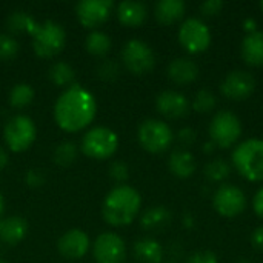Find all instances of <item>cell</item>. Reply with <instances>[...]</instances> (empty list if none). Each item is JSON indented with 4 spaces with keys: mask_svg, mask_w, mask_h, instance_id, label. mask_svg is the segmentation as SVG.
I'll return each instance as SVG.
<instances>
[{
    "mask_svg": "<svg viewBox=\"0 0 263 263\" xmlns=\"http://www.w3.org/2000/svg\"><path fill=\"white\" fill-rule=\"evenodd\" d=\"M8 163V154L5 153L3 148H0V170H3Z\"/></svg>",
    "mask_w": 263,
    "mask_h": 263,
    "instance_id": "42",
    "label": "cell"
},
{
    "mask_svg": "<svg viewBox=\"0 0 263 263\" xmlns=\"http://www.w3.org/2000/svg\"><path fill=\"white\" fill-rule=\"evenodd\" d=\"M122 60L128 71L136 76H143L153 71L156 65V55L153 48L139 39L128 40L122 49Z\"/></svg>",
    "mask_w": 263,
    "mask_h": 263,
    "instance_id": "9",
    "label": "cell"
},
{
    "mask_svg": "<svg viewBox=\"0 0 263 263\" xmlns=\"http://www.w3.org/2000/svg\"><path fill=\"white\" fill-rule=\"evenodd\" d=\"M253 210L260 219H263V186L256 193L253 199Z\"/></svg>",
    "mask_w": 263,
    "mask_h": 263,
    "instance_id": "40",
    "label": "cell"
},
{
    "mask_svg": "<svg viewBox=\"0 0 263 263\" xmlns=\"http://www.w3.org/2000/svg\"><path fill=\"white\" fill-rule=\"evenodd\" d=\"M236 171L248 182H263V140L247 139L231 154Z\"/></svg>",
    "mask_w": 263,
    "mask_h": 263,
    "instance_id": "3",
    "label": "cell"
},
{
    "mask_svg": "<svg viewBox=\"0 0 263 263\" xmlns=\"http://www.w3.org/2000/svg\"><path fill=\"white\" fill-rule=\"evenodd\" d=\"M45 182V176L40 170H29L26 174V183L29 186H42Z\"/></svg>",
    "mask_w": 263,
    "mask_h": 263,
    "instance_id": "38",
    "label": "cell"
},
{
    "mask_svg": "<svg viewBox=\"0 0 263 263\" xmlns=\"http://www.w3.org/2000/svg\"><path fill=\"white\" fill-rule=\"evenodd\" d=\"M34 96H35V91L31 85L17 83L11 88L8 100H9V105L14 108H25L34 100Z\"/></svg>",
    "mask_w": 263,
    "mask_h": 263,
    "instance_id": "27",
    "label": "cell"
},
{
    "mask_svg": "<svg viewBox=\"0 0 263 263\" xmlns=\"http://www.w3.org/2000/svg\"><path fill=\"white\" fill-rule=\"evenodd\" d=\"M190 100L186 99L185 94L173 89L162 91L156 97V108L157 111L168 117V119H182L188 114L190 111Z\"/></svg>",
    "mask_w": 263,
    "mask_h": 263,
    "instance_id": "15",
    "label": "cell"
},
{
    "mask_svg": "<svg viewBox=\"0 0 263 263\" xmlns=\"http://www.w3.org/2000/svg\"><path fill=\"white\" fill-rule=\"evenodd\" d=\"M166 74L176 85H190L199 77V66L188 57H176L170 62Z\"/></svg>",
    "mask_w": 263,
    "mask_h": 263,
    "instance_id": "17",
    "label": "cell"
},
{
    "mask_svg": "<svg viewBox=\"0 0 263 263\" xmlns=\"http://www.w3.org/2000/svg\"><path fill=\"white\" fill-rule=\"evenodd\" d=\"M213 208L222 217H237L247 208V196L239 186L223 183L216 190L213 196Z\"/></svg>",
    "mask_w": 263,
    "mask_h": 263,
    "instance_id": "11",
    "label": "cell"
},
{
    "mask_svg": "<svg viewBox=\"0 0 263 263\" xmlns=\"http://www.w3.org/2000/svg\"><path fill=\"white\" fill-rule=\"evenodd\" d=\"M97 102L94 96L80 85L68 86L54 105L55 123L68 133L86 128L96 117Z\"/></svg>",
    "mask_w": 263,
    "mask_h": 263,
    "instance_id": "1",
    "label": "cell"
},
{
    "mask_svg": "<svg viewBox=\"0 0 263 263\" xmlns=\"http://www.w3.org/2000/svg\"><path fill=\"white\" fill-rule=\"evenodd\" d=\"M111 45H112L111 37H109L106 32L99 31V29H97V31H92V32L86 37V42H85L86 51H88L89 54H92V55H97V57L108 54L109 49H111Z\"/></svg>",
    "mask_w": 263,
    "mask_h": 263,
    "instance_id": "25",
    "label": "cell"
},
{
    "mask_svg": "<svg viewBox=\"0 0 263 263\" xmlns=\"http://www.w3.org/2000/svg\"><path fill=\"white\" fill-rule=\"evenodd\" d=\"M119 148L117 134L105 126H96L89 129L82 139V151L91 159L105 160L114 156Z\"/></svg>",
    "mask_w": 263,
    "mask_h": 263,
    "instance_id": "7",
    "label": "cell"
},
{
    "mask_svg": "<svg viewBox=\"0 0 263 263\" xmlns=\"http://www.w3.org/2000/svg\"><path fill=\"white\" fill-rule=\"evenodd\" d=\"M0 263H6V262H3V260H0Z\"/></svg>",
    "mask_w": 263,
    "mask_h": 263,
    "instance_id": "47",
    "label": "cell"
},
{
    "mask_svg": "<svg viewBox=\"0 0 263 263\" xmlns=\"http://www.w3.org/2000/svg\"><path fill=\"white\" fill-rule=\"evenodd\" d=\"M18 52V42L11 34H0V59L11 60Z\"/></svg>",
    "mask_w": 263,
    "mask_h": 263,
    "instance_id": "32",
    "label": "cell"
},
{
    "mask_svg": "<svg viewBox=\"0 0 263 263\" xmlns=\"http://www.w3.org/2000/svg\"><path fill=\"white\" fill-rule=\"evenodd\" d=\"M168 168L173 173V176H176L179 179H188L196 173V159L185 148L176 149L170 156Z\"/></svg>",
    "mask_w": 263,
    "mask_h": 263,
    "instance_id": "21",
    "label": "cell"
},
{
    "mask_svg": "<svg viewBox=\"0 0 263 263\" xmlns=\"http://www.w3.org/2000/svg\"><path fill=\"white\" fill-rule=\"evenodd\" d=\"M112 6V0H80L76 5V14L83 26L97 28L108 20Z\"/></svg>",
    "mask_w": 263,
    "mask_h": 263,
    "instance_id": "14",
    "label": "cell"
},
{
    "mask_svg": "<svg viewBox=\"0 0 263 263\" xmlns=\"http://www.w3.org/2000/svg\"><path fill=\"white\" fill-rule=\"evenodd\" d=\"M117 17L122 25L125 26H140L148 17V6L143 2L136 0H125L120 2L117 6Z\"/></svg>",
    "mask_w": 263,
    "mask_h": 263,
    "instance_id": "18",
    "label": "cell"
},
{
    "mask_svg": "<svg viewBox=\"0 0 263 263\" xmlns=\"http://www.w3.org/2000/svg\"><path fill=\"white\" fill-rule=\"evenodd\" d=\"M170 263H176V262H170Z\"/></svg>",
    "mask_w": 263,
    "mask_h": 263,
    "instance_id": "48",
    "label": "cell"
},
{
    "mask_svg": "<svg viewBox=\"0 0 263 263\" xmlns=\"http://www.w3.org/2000/svg\"><path fill=\"white\" fill-rule=\"evenodd\" d=\"M251 243L256 250L263 251V225H260L259 228H256L251 234Z\"/></svg>",
    "mask_w": 263,
    "mask_h": 263,
    "instance_id": "39",
    "label": "cell"
},
{
    "mask_svg": "<svg viewBox=\"0 0 263 263\" xmlns=\"http://www.w3.org/2000/svg\"><path fill=\"white\" fill-rule=\"evenodd\" d=\"M179 42L190 54L205 52L211 45V31L206 23L197 17L186 18L179 28Z\"/></svg>",
    "mask_w": 263,
    "mask_h": 263,
    "instance_id": "10",
    "label": "cell"
},
{
    "mask_svg": "<svg viewBox=\"0 0 263 263\" xmlns=\"http://www.w3.org/2000/svg\"><path fill=\"white\" fill-rule=\"evenodd\" d=\"M223 6L225 5L222 0H206L200 5V12L206 17H214L222 12Z\"/></svg>",
    "mask_w": 263,
    "mask_h": 263,
    "instance_id": "36",
    "label": "cell"
},
{
    "mask_svg": "<svg viewBox=\"0 0 263 263\" xmlns=\"http://www.w3.org/2000/svg\"><path fill=\"white\" fill-rule=\"evenodd\" d=\"M240 54L247 65L254 68L263 66V31H256L243 37Z\"/></svg>",
    "mask_w": 263,
    "mask_h": 263,
    "instance_id": "19",
    "label": "cell"
},
{
    "mask_svg": "<svg viewBox=\"0 0 263 263\" xmlns=\"http://www.w3.org/2000/svg\"><path fill=\"white\" fill-rule=\"evenodd\" d=\"M32 35L34 52L42 59H49L57 55L66 42V32L63 26L54 20H45L42 23L35 22L29 31Z\"/></svg>",
    "mask_w": 263,
    "mask_h": 263,
    "instance_id": "4",
    "label": "cell"
},
{
    "mask_svg": "<svg viewBox=\"0 0 263 263\" xmlns=\"http://www.w3.org/2000/svg\"><path fill=\"white\" fill-rule=\"evenodd\" d=\"M35 23V20L25 11H14L9 14L8 20H6V25H8V29L9 31H14V32H29L32 25Z\"/></svg>",
    "mask_w": 263,
    "mask_h": 263,
    "instance_id": "29",
    "label": "cell"
},
{
    "mask_svg": "<svg viewBox=\"0 0 263 263\" xmlns=\"http://www.w3.org/2000/svg\"><path fill=\"white\" fill-rule=\"evenodd\" d=\"M48 77L57 86H68V85L71 86V83L76 79V71L66 62H55L48 69Z\"/></svg>",
    "mask_w": 263,
    "mask_h": 263,
    "instance_id": "26",
    "label": "cell"
},
{
    "mask_svg": "<svg viewBox=\"0 0 263 263\" xmlns=\"http://www.w3.org/2000/svg\"><path fill=\"white\" fill-rule=\"evenodd\" d=\"M256 89V79L251 72L243 69H234L225 76L220 83V91L231 100H245L253 96Z\"/></svg>",
    "mask_w": 263,
    "mask_h": 263,
    "instance_id": "13",
    "label": "cell"
},
{
    "mask_svg": "<svg viewBox=\"0 0 263 263\" xmlns=\"http://www.w3.org/2000/svg\"><path fill=\"white\" fill-rule=\"evenodd\" d=\"M142 206V197L137 190L129 185L112 188L102 205V214L106 223L112 227H126L134 222Z\"/></svg>",
    "mask_w": 263,
    "mask_h": 263,
    "instance_id": "2",
    "label": "cell"
},
{
    "mask_svg": "<svg viewBox=\"0 0 263 263\" xmlns=\"http://www.w3.org/2000/svg\"><path fill=\"white\" fill-rule=\"evenodd\" d=\"M57 250L65 259L79 260L89 250V237L82 230H69L59 239Z\"/></svg>",
    "mask_w": 263,
    "mask_h": 263,
    "instance_id": "16",
    "label": "cell"
},
{
    "mask_svg": "<svg viewBox=\"0 0 263 263\" xmlns=\"http://www.w3.org/2000/svg\"><path fill=\"white\" fill-rule=\"evenodd\" d=\"M186 11V5L182 0H160L154 6V15L162 25H173L179 22Z\"/></svg>",
    "mask_w": 263,
    "mask_h": 263,
    "instance_id": "22",
    "label": "cell"
},
{
    "mask_svg": "<svg viewBox=\"0 0 263 263\" xmlns=\"http://www.w3.org/2000/svg\"><path fill=\"white\" fill-rule=\"evenodd\" d=\"M243 29L247 31V34H251V32H256L257 31V22L254 18H247L243 22Z\"/></svg>",
    "mask_w": 263,
    "mask_h": 263,
    "instance_id": "41",
    "label": "cell"
},
{
    "mask_svg": "<svg viewBox=\"0 0 263 263\" xmlns=\"http://www.w3.org/2000/svg\"><path fill=\"white\" fill-rule=\"evenodd\" d=\"M134 256L140 263H160L163 259L162 245L149 237L140 239L134 243Z\"/></svg>",
    "mask_w": 263,
    "mask_h": 263,
    "instance_id": "23",
    "label": "cell"
},
{
    "mask_svg": "<svg viewBox=\"0 0 263 263\" xmlns=\"http://www.w3.org/2000/svg\"><path fill=\"white\" fill-rule=\"evenodd\" d=\"M196 139H197V133L193 129V128H182L179 133H177V140L180 142V145L182 146H191L194 142H196Z\"/></svg>",
    "mask_w": 263,
    "mask_h": 263,
    "instance_id": "37",
    "label": "cell"
},
{
    "mask_svg": "<svg viewBox=\"0 0 263 263\" xmlns=\"http://www.w3.org/2000/svg\"><path fill=\"white\" fill-rule=\"evenodd\" d=\"M77 157V146L72 142H62L54 151V162L60 166L71 165Z\"/></svg>",
    "mask_w": 263,
    "mask_h": 263,
    "instance_id": "31",
    "label": "cell"
},
{
    "mask_svg": "<svg viewBox=\"0 0 263 263\" xmlns=\"http://www.w3.org/2000/svg\"><path fill=\"white\" fill-rule=\"evenodd\" d=\"M3 210H5V202H3V196L0 194V216L3 214Z\"/></svg>",
    "mask_w": 263,
    "mask_h": 263,
    "instance_id": "44",
    "label": "cell"
},
{
    "mask_svg": "<svg viewBox=\"0 0 263 263\" xmlns=\"http://www.w3.org/2000/svg\"><path fill=\"white\" fill-rule=\"evenodd\" d=\"M214 148H216V145H214V143L210 140L208 143H205V148H203V151H205V153H208V154H211V153L214 151Z\"/></svg>",
    "mask_w": 263,
    "mask_h": 263,
    "instance_id": "43",
    "label": "cell"
},
{
    "mask_svg": "<svg viewBox=\"0 0 263 263\" xmlns=\"http://www.w3.org/2000/svg\"><path fill=\"white\" fill-rule=\"evenodd\" d=\"M260 9H262V11H263V0H262V2H260Z\"/></svg>",
    "mask_w": 263,
    "mask_h": 263,
    "instance_id": "46",
    "label": "cell"
},
{
    "mask_svg": "<svg viewBox=\"0 0 263 263\" xmlns=\"http://www.w3.org/2000/svg\"><path fill=\"white\" fill-rule=\"evenodd\" d=\"M217 105V99L216 96L208 91V89H200L197 91V94L194 96L193 100V109L199 114H208L211 112Z\"/></svg>",
    "mask_w": 263,
    "mask_h": 263,
    "instance_id": "30",
    "label": "cell"
},
{
    "mask_svg": "<svg viewBox=\"0 0 263 263\" xmlns=\"http://www.w3.org/2000/svg\"><path fill=\"white\" fill-rule=\"evenodd\" d=\"M137 139L142 148L151 154H160L170 149L174 134L168 123L159 119H146L137 129Z\"/></svg>",
    "mask_w": 263,
    "mask_h": 263,
    "instance_id": "6",
    "label": "cell"
},
{
    "mask_svg": "<svg viewBox=\"0 0 263 263\" xmlns=\"http://www.w3.org/2000/svg\"><path fill=\"white\" fill-rule=\"evenodd\" d=\"M186 263H219L217 254L208 250H202V251H196L193 253L188 259Z\"/></svg>",
    "mask_w": 263,
    "mask_h": 263,
    "instance_id": "35",
    "label": "cell"
},
{
    "mask_svg": "<svg viewBox=\"0 0 263 263\" xmlns=\"http://www.w3.org/2000/svg\"><path fill=\"white\" fill-rule=\"evenodd\" d=\"M109 177L119 183H123L126 182V179L129 177V170H128V165L122 160H116L111 163L109 166Z\"/></svg>",
    "mask_w": 263,
    "mask_h": 263,
    "instance_id": "34",
    "label": "cell"
},
{
    "mask_svg": "<svg viewBox=\"0 0 263 263\" xmlns=\"http://www.w3.org/2000/svg\"><path fill=\"white\" fill-rule=\"evenodd\" d=\"M28 223L20 216H11L0 220V240L6 245H15L25 239Z\"/></svg>",
    "mask_w": 263,
    "mask_h": 263,
    "instance_id": "20",
    "label": "cell"
},
{
    "mask_svg": "<svg viewBox=\"0 0 263 263\" xmlns=\"http://www.w3.org/2000/svg\"><path fill=\"white\" fill-rule=\"evenodd\" d=\"M242 136V122L240 119L228 111L222 109L216 112L210 123V137L211 142L222 149L234 146Z\"/></svg>",
    "mask_w": 263,
    "mask_h": 263,
    "instance_id": "5",
    "label": "cell"
},
{
    "mask_svg": "<svg viewBox=\"0 0 263 263\" xmlns=\"http://www.w3.org/2000/svg\"><path fill=\"white\" fill-rule=\"evenodd\" d=\"M236 263H251V262H250V260H247V259H239Z\"/></svg>",
    "mask_w": 263,
    "mask_h": 263,
    "instance_id": "45",
    "label": "cell"
},
{
    "mask_svg": "<svg viewBox=\"0 0 263 263\" xmlns=\"http://www.w3.org/2000/svg\"><path fill=\"white\" fill-rule=\"evenodd\" d=\"M5 142L8 148L14 153H22L26 151L35 140L37 137V128L32 119L28 116L18 114L11 117L3 129Z\"/></svg>",
    "mask_w": 263,
    "mask_h": 263,
    "instance_id": "8",
    "label": "cell"
},
{
    "mask_svg": "<svg viewBox=\"0 0 263 263\" xmlns=\"http://www.w3.org/2000/svg\"><path fill=\"white\" fill-rule=\"evenodd\" d=\"M203 173H205V177L210 182H214V183L216 182H223V180H227L230 177L231 166L225 159H214V160L206 163Z\"/></svg>",
    "mask_w": 263,
    "mask_h": 263,
    "instance_id": "28",
    "label": "cell"
},
{
    "mask_svg": "<svg viewBox=\"0 0 263 263\" xmlns=\"http://www.w3.org/2000/svg\"><path fill=\"white\" fill-rule=\"evenodd\" d=\"M171 211L166 206H151L143 213L140 225L146 231H160L171 223Z\"/></svg>",
    "mask_w": 263,
    "mask_h": 263,
    "instance_id": "24",
    "label": "cell"
},
{
    "mask_svg": "<svg viewBox=\"0 0 263 263\" xmlns=\"http://www.w3.org/2000/svg\"><path fill=\"white\" fill-rule=\"evenodd\" d=\"M119 65L116 63V60H103L99 66H97V76L103 80H114L119 76Z\"/></svg>",
    "mask_w": 263,
    "mask_h": 263,
    "instance_id": "33",
    "label": "cell"
},
{
    "mask_svg": "<svg viewBox=\"0 0 263 263\" xmlns=\"http://www.w3.org/2000/svg\"><path fill=\"white\" fill-rule=\"evenodd\" d=\"M92 254L97 263H123L126 259L125 240L116 233H103L96 239Z\"/></svg>",
    "mask_w": 263,
    "mask_h": 263,
    "instance_id": "12",
    "label": "cell"
}]
</instances>
